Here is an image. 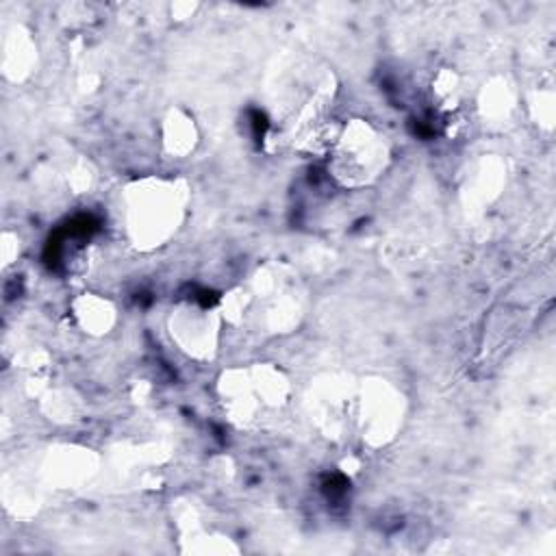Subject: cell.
<instances>
[{
  "label": "cell",
  "mask_w": 556,
  "mask_h": 556,
  "mask_svg": "<svg viewBox=\"0 0 556 556\" xmlns=\"http://www.w3.org/2000/svg\"><path fill=\"white\" fill-rule=\"evenodd\" d=\"M165 146L167 150L174 154H185L189 150H193L195 143V128L191 124L189 117H182L180 113H174L165 119Z\"/></svg>",
  "instance_id": "5b68a950"
},
{
  "label": "cell",
  "mask_w": 556,
  "mask_h": 556,
  "mask_svg": "<svg viewBox=\"0 0 556 556\" xmlns=\"http://www.w3.org/2000/svg\"><path fill=\"white\" fill-rule=\"evenodd\" d=\"M215 313L217 311H211L195 302L182 304L180 308H176L169 321L172 339H176V343L191 356L211 354L217 339Z\"/></svg>",
  "instance_id": "3957f363"
},
{
  "label": "cell",
  "mask_w": 556,
  "mask_h": 556,
  "mask_svg": "<svg viewBox=\"0 0 556 556\" xmlns=\"http://www.w3.org/2000/svg\"><path fill=\"white\" fill-rule=\"evenodd\" d=\"M74 308H76V319L89 332H98V334L106 332L113 324V306L109 300L85 293L80 300L74 302Z\"/></svg>",
  "instance_id": "277c9868"
},
{
  "label": "cell",
  "mask_w": 556,
  "mask_h": 556,
  "mask_svg": "<svg viewBox=\"0 0 556 556\" xmlns=\"http://www.w3.org/2000/svg\"><path fill=\"white\" fill-rule=\"evenodd\" d=\"M387 163V143L369 124L352 122L332 141L330 169L345 187H363L378 178Z\"/></svg>",
  "instance_id": "7a4b0ae2"
},
{
  "label": "cell",
  "mask_w": 556,
  "mask_h": 556,
  "mask_svg": "<svg viewBox=\"0 0 556 556\" xmlns=\"http://www.w3.org/2000/svg\"><path fill=\"white\" fill-rule=\"evenodd\" d=\"M182 215L180 189L161 178H143L126 189V226L139 248L161 245Z\"/></svg>",
  "instance_id": "6da1fadb"
}]
</instances>
